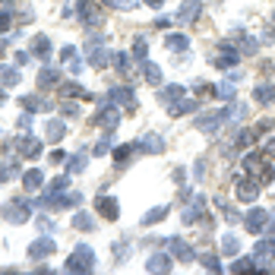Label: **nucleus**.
Here are the masks:
<instances>
[{
    "instance_id": "1",
    "label": "nucleus",
    "mask_w": 275,
    "mask_h": 275,
    "mask_svg": "<svg viewBox=\"0 0 275 275\" xmlns=\"http://www.w3.org/2000/svg\"><path fill=\"white\" fill-rule=\"evenodd\" d=\"M89 272L92 269V250L89 247H76V256H70V272Z\"/></svg>"
},
{
    "instance_id": "2",
    "label": "nucleus",
    "mask_w": 275,
    "mask_h": 275,
    "mask_svg": "<svg viewBox=\"0 0 275 275\" xmlns=\"http://www.w3.org/2000/svg\"><path fill=\"white\" fill-rule=\"evenodd\" d=\"M256 193H259L256 180H237V196L240 199H256Z\"/></svg>"
},
{
    "instance_id": "3",
    "label": "nucleus",
    "mask_w": 275,
    "mask_h": 275,
    "mask_svg": "<svg viewBox=\"0 0 275 275\" xmlns=\"http://www.w3.org/2000/svg\"><path fill=\"white\" fill-rule=\"evenodd\" d=\"M269 256H275V237L256 244V259H269Z\"/></svg>"
},
{
    "instance_id": "4",
    "label": "nucleus",
    "mask_w": 275,
    "mask_h": 275,
    "mask_svg": "<svg viewBox=\"0 0 275 275\" xmlns=\"http://www.w3.org/2000/svg\"><path fill=\"white\" fill-rule=\"evenodd\" d=\"M98 209L105 212V218H114V215H117V199L102 196V199H98Z\"/></svg>"
},
{
    "instance_id": "5",
    "label": "nucleus",
    "mask_w": 275,
    "mask_h": 275,
    "mask_svg": "<svg viewBox=\"0 0 275 275\" xmlns=\"http://www.w3.org/2000/svg\"><path fill=\"white\" fill-rule=\"evenodd\" d=\"M196 10H199V0H184V6H180V19L190 22V19L196 16Z\"/></svg>"
},
{
    "instance_id": "6",
    "label": "nucleus",
    "mask_w": 275,
    "mask_h": 275,
    "mask_svg": "<svg viewBox=\"0 0 275 275\" xmlns=\"http://www.w3.org/2000/svg\"><path fill=\"white\" fill-rule=\"evenodd\" d=\"M263 225H266V212H250V218H247V228L250 231H263Z\"/></svg>"
},
{
    "instance_id": "7",
    "label": "nucleus",
    "mask_w": 275,
    "mask_h": 275,
    "mask_svg": "<svg viewBox=\"0 0 275 275\" xmlns=\"http://www.w3.org/2000/svg\"><path fill=\"white\" fill-rule=\"evenodd\" d=\"M272 98H275V89H272V85H259V89H256V102H272Z\"/></svg>"
},
{
    "instance_id": "8",
    "label": "nucleus",
    "mask_w": 275,
    "mask_h": 275,
    "mask_svg": "<svg viewBox=\"0 0 275 275\" xmlns=\"http://www.w3.org/2000/svg\"><path fill=\"white\" fill-rule=\"evenodd\" d=\"M168 48H171V51H184L187 48V38L184 35H168Z\"/></svg>"
},
{
    "instance_id": "9",
    "label": "nucleus",
    "mask_w": 275,
    "mask_h": 275,
    "mask_svg": "<svg viewBox=\"0 0 275 275\" xmlns=\"http://www.w3.org/2000/svg\"><path fill=\"white\" fill-rule=\"evenodd\" d=\"M35 54L38 57H48L51 54V42H48V38H38V42H35Z\"/></svg>"
},
{
    "instance_id": "10",
    "label": "nucleus",
    "mask_w": 275,
    "mask_h": 275,
    "mask_svg": "<svg viewBox=\"0 0 275 275\" xmlns=\"http://www.w3.org/2000/svg\"><path fill=\"white\" fill-rule=\"evenodd\" d=\"M149 269H152V272H165V269H168V256H155V259H149Z\"/></svg>"
},
{
    "instance_id": "11",
    "label": "nucleus",
    "mask_w": 275,
    "mask_h": 275,
    "mask_svg": "<svg viewBox=\"0 0 275 275\" xmlns=\"http://www.w3.org/2000/svg\"><path fill=\"white\" fill-rule=\"evenodd\" d=\"M0 83H3V85H13V83H16V70H6V66H0Z\"/></svg>"
},
{
    "instance_id": "12",
    "label": "nucleus",
    "mask_w": 275,
    "mask_h": 275,
    "mask_svg": "<svg viewBox=\"0 0 275 275\" xmlns=\"http://www.w3.org/2000/svg\"><path fill=\"white\" fill-rule=\"evenodd\" d=\"M38 184H42V171H29V174H25V187H32V190H35Z\"/></svg>"
},
{
    "instance_id": "13",
    "label": "nucleus",
    "mask_w": 275,
    "mask_h": 275,
    "mask_svg": "<svg viewBox=\"0 0 275 275\" xmlns=\"http://www.w3.org/2000/svg\"><path fill=\"white\" fill-rule=\"evenodd\" d=\"M29 253H32V256H44V253H51V244H48V240H42V244H35Z\"/></svg>"
},
{
    "instance_id": "14",
    "label": "nucleus",
    "mask_w": 275,
    "mask_h": 275,
    "mask_svg": "<svg viewBox=\"0 0 275 275\" xmlns=\"http://www.w3.org/2000/svg\"><path fill=\"white\" fill-rule=\"evenodd\" d=\"M221 250H225L228 256H234V253H237V240H234V237H225V244H221Z\"/></svg>"
},
{
    "instance_id": "15",
    "label": "nucleus",
    "mask_w": 275,
    "mask_h": 275,
    "mask_svg": "<svg viewBox=\"0 0 275 275\" xmlns=\"http://www.w3.org/2000/svg\"><path fill=\"white\" fill-rule=\"evenodd\" d=\"M146 79H149V83H162V73H158V66H146Z\"/></svg>"
},
{
    "instance_id": "16",
    "label": "nucleus",
    "mask_w": 275,
    "mask_h": 275,
    "mask_svg": "<svg viewBox=\"0 0 275 275\" xmlns=\"http://www.w3.org/2000/svg\"><path fill=\"white\" fill-rule=\"evenodd\" d=\"M146 3H152V6H158V3H162V0H146Z\"/></svg>"
},
{
    "instance_id": "17",
    "label": "nucleus",
    "mask_w": 275,
    "mask_h": 275,
    "mask_svg": "<svg viewBox=\"0 0 275 275\" xmlns=\"http://www.w3.org/2000/svg\"><path fill=\"white\" fill-rule=\"evenodd\" d=\"M0 102H3V92H0Z\"/></svg>"
}]
</instances>
